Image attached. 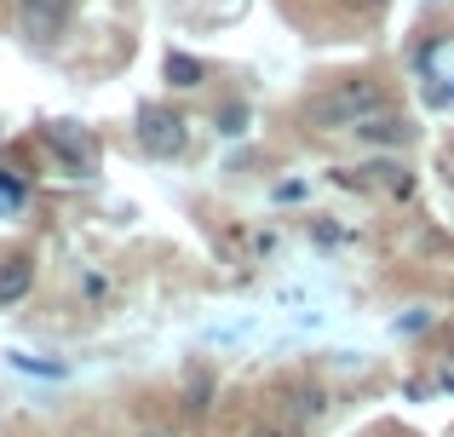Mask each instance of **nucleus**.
<instances>
[{"label": "nucleus", "mask_w": 454, "mask_h": 437, "mask_svg": "<svg viewBox=\"0 0 454 437\" xmlns=\"http://www.w3.org/2000/svg\"><path fill=\"white\" fill-rule=\"evenodd\" d=\"M167 81H173V87H196L201 64H196V58H184V52H167Z\"/></svg>", "instance_id": "20e7f679"}, {"label": "nucleus", "mask_w": 454, "mask_h": 437, "mask_svg": "<svg viewBox=\"0 0 454 437\" xmlns=\"http://www.w3.org/2000/svg\"><path fill=\"white\" fill-rule=\"evenodd\" d=\"M29 282H35V265H29V259H6V265H0V311H6V305H18L23 293H29Z\"/></svg>", "instance_id": "7ed1b4c3"}, {"label": "nucleus", "mask_w": 454, "mask_h": 437, "mask_svg": "<svg viewBox=\"0 0 454 437\" xmlns=\"http://www.w3.org/2000/svg\"><path fill=\"white\" fill-rule=\"evenodd\" d=\"M356 6H380V0H356Z\"/></svg>", "instance_id": "423d86ee"}, {"label": "nucleus", "mask_w": 454, "mask_h": 437, "mask_svg": "<svg viewBox=\"0 0 454 437\" xmlns=\"http://www.w3.org/2000/svg\"><path fill=\"white\" fill-rule=\"evenodd\" d=\"M138 138H145V150L150 156H178V150H184V121H178L173 110H150L138 115Z\"/></svg>", "instance_id": "f03ea898"}, {"label": "nucleus", "mask_w": 454, "mask_h": 437, "mask_svg": "<svg viewBox=\"0 0 454 437\" xmlns=\"http://www.w3.org/2000/svg\"><path fill=\"white\" fill-rule=\"evenodd\" d=\"M69 6L75 0H18V23L29 41H58L69 23Z\"/></svg>", "instance_id": "f257e3e1"}, {"label": "nucleus", "mask_w": 454, "mask_h": 437, "mask_svg": "<svg viewBox=\"0 0 454 437\" xmlns=\"http://www.w3.org/2000/svg\"><path fill=\"white\" fill-rule=\"evenodd\" d=\"M18 202V184H0V207H12Z\"/></svg>", "instance_id": "39448f33"}]
</instances>
